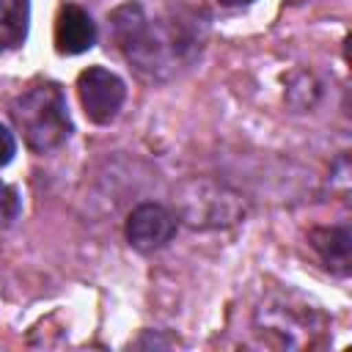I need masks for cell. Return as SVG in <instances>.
<instances>
[{
    "label": "cell",
    "instance_id": "obj_7",
    "mask_svg": "<svg viewBox=\"0 0 352 352\" xmlns=\"http://www.w3.org/2000/svg\"><path fill=\"white\" fill-rule=\"evenodd\" d=\"M311 245L324 261L327 270L346 275L352 264V234L344 226H330V228H314L311 231Z\"/></svg>",
    "mask_w": 352,
    "mask_h": 352
},
{
    "label": "cell",
    "instance_id": "obj_11",
    "mask_svg": "<svg viewBox=\"0 0 352 352\" xmlns=\"http://www.w3.org/2000/svg\"><path fill=\"white\" fill-rule=\"evenodd\" d=\"M223 6H250L253 0H220Z\"/></svg>",
    "mask_w": 352,
    "mask_h": 352
},
{
    "label": "cell",
    "instance_id": "obj_9",
    "mask_svg": "<svg viewBox=\"0 0 352 352\" xmlns=\"http://www.w3.org/2000/svg\"><path fill=\"white\" fill-rule=\"evenodd\" d=\"M16 214H19V192L11 184L0 182V226H11Z\"/></svg>",
    "mask_w": 352,
    "mask_h": 352
},
{
    "label": "cell",
    "instance_id": "obj_3",
    "mask_svg": "<svg viewBox=\"0 0 352 352\" xmlns=\"http://www.w3.org/2000/svg\"><path fill=\"white\" fill-rule=\"evenodd\" d=\"M176 209L192 228H226L245 217V201L236 190L214 179H187L176 190Z\"/></svg>",
    "mask_w": 352,
    "mask_h": 352
},
{
    "label": "cell",
    "instance_id": "obj_10",
    "mask_svg": "<svg viewBox=\"0 0 352 352\" xmlns=\"http://www.w3.org/2000/svg\"><path fill=\"white\" fill-rule=\"evenodd\" d=\"M14 154H16V140H14V135L0 124V168L8 165V162L14 160Z\"/></svg>",
    "mask_w": 352,
    "mask_h": 352
},
{
    "label": "cell",
    "instance_id": "obj_8",
    "mask_svg": "<svg viewBox=\"0 0 352 352\" xmlns=\"http://www.w3.org/2000/svg\"><path fill=\"white\" fill-rule=\"evenodd\" d=\"M30 0H0V52L16 50L28 38Z\"/></svg>",
    "mask_w": 352,
    "mask_h": 352
},
{
    "label": "cell",
    "instance_id": "obj_2",
    "mask_svg": "<svg viewBox=\"0 0 352 352\" xmlns=\"http://www.w3.org/2000/svg\"><path fill=\"white\" fill-rule=\"evenodd\" d=\"M8 113H11L14 126L22 132L28 148L38 154L58 148L72 132L66 96L55 82H41V85L22 91L11 102Z\"/></svg>",
    "mask_w": 352,
    "mask_h": 352
},
{
    "label": "cell",
    "instance_id": "obj_1",
    "mask_svg": "<svg viewBox=\"0 0 352 352\" xmlns=\"http://www.w3.org/2000/svg\"><path fill=\"white\" fill-rule=\"evenodd\" d=\"M110 22L118 47L126 52L132 66L151 77L170 74L195 50V30H190L184 19L151 22L140 6L129 3L113 11Z\"/></svg>",
    "mask_w": 352,
    "mask_h": 352
},
{
    "label": "cell",
    "instance_id": "obj_4",
    "mask_svg": "<svg viewBox=\"0 0 352 352\" xmlns=\"http://www.w3.org/2000/svg\"><path fill=\"white\" fill-rule=\"evenodd\" d=\"M77 96H80L85 116L94 124H110L124 104L126 88H124L121 77L113 74L110 69L91 66V69L80 72V77H77Z\"/></svg>",
    "mask_w": 352,
    "mask_h": 352
},
{
    "label": "cell",
    "instance_id": "obj_6",
    "mask_svg": "<svg viewBox=\"0 0 352 352\" xmlns=\"http://www.w3.org/2000/svg\"><path fill=\"white\" fill-rule=\"evenodd\" d=\"M96 44V25L80 6H63L55 22V47L63 55H80Z\"/></svg>",
    "mask_w": 352,
    "mask_h": 352
},
{
    "label": "cell",
    "instance_id": "obj_5",
    "mask_svg": "<svg viewBox=\"0 0 352 352\" xmlns=\"http://www.w3.org/2000/svg\"><path fill=\"white\" fill-rule=\"evenodd\" d=\"M176 234L173 214L160 204H140L126 217V239L135 250H157Z\"/></svg>",
    "mask_w": 352,
    "mask_h": 352
}]
</instances>
